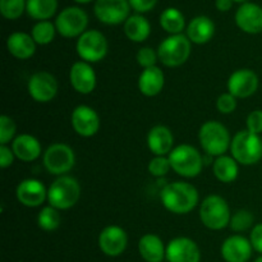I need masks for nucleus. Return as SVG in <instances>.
Returning a JSON list of instances; mask_svg holds the SVG:
<instances>
[{"instance_id": "1", "label": "nucleus", "mask_w": 262, "mask_h": 262, "mask_svg": "<svg viewBox=\"0 0 262 262\" xmlns=\"http://www.w3.org/2000/svg\"><path fill=\"white\" fill-rule=\"evenodd\" d=\"M160 199L168 211L178 215L188 214L199 204V191L191 183L174 182L164 187Z\"/></svg>"}, {"instance_id": "2", "label": "nucleus", "mask_w": 262, "mask_h": 262, "mask_svg": "<svg viewBox=\"0 0 262 262\" xmlns=\"http://www.w3.org/2000/svg\"><path fill=\"white\" fill-rule=\"evenodd\" d=\"M81 186L73 177L60 176L48 189V201L50 206L58 210H68L78 202Z\"/></svg>"}, {"instance_id": "3", "label": "nucleus", "mask_w": 262, "mask_h": 262, "mask_svg": "<svg viewBox=\"0 0 262 262\" xmlns=\"http://www.w3.org/2000/svg\"><path fill=\"white\" fill-rule=\"evenodd\" d=\"M230 151L235 161L242 165H253L262 159V140L250 130H241L230 142Z\"/></svg>"}, {"instance_id": "4", "label": "nucleus", "mask_w": 262, "mask_h": 262, "mask_svg": "<svg viewBox=\"0 0 262 262\" xmlns=\"http://www.w3.org/2000/svg\"><path fill=\"white\" fill-rule=\"evenodd\" d=\"M171 169L184 178H194L204 166V158L191 145H179L169 154Z\"/></svg>"}, {"instance_id": "5", "label": "nucleus", "mask_w": 262, "mask_h": 262, "mask_svg": "<svg viewBox=\"0 0 262 262\" xmlns=\"http://www.w3.org/2000/svg\"><path fill=\"white\" fill-rule=\"evenodd\" d=\"M200 143L206 154L211 156H222L230 147V136L224 124L209 120L201 125L199 133Z\"/></svg>"}, {"instance_id": "6", "label": "nucleus", "mask_w": 262, "mask_h": 262, "mask_svg": "<svg viewBox=\"0 0 262 262\" xmlns=\"http://www.w3.org/2000/svg\"><path fill=\"white\" fill-rule=\"evenodd\" d=\"M202 224L211 230L224 229L230 223V209L228 202L217 194H211L202 201L200 207Z\"/></svg>"}, {"instance_id": "7", "label": "nucleus", "mask_w": 262, "mask_h": 262, "mask_svg": "<svg viewBox=\"0 0 262 262\" xmlns=\"http://www.w3.org/2000/svg\"><path fill=\"white\" fill-rule=\"evenodd\" d=\"M191 54V41L184 35H171L158 49L159 60L166 67H179L186 63Z\"/></svg>"}, {"instance_id": "8", "label": "nucleus", "mask_w": 262, "mask_h": 262, "mask_svg": "<svg viewBox=\"0 0 262 262\" xmlns=\"http://www.w3.org/2000/svg\"><path fill=\"white\" fill-rule=\"evenodd\" d=\"M77 53L83 61L97 63L102 60L107 53L106 38L96 30L86 31L77 41Z\"/></svg>"}, {"instance_id": "9", "label": "nucleus", "mask_w": 262, "mask_h": 262, "mask_svg": "<svg viewBox=\"0 0 262 262\" xmlns=\"http://www.w3.org/2000/svg\"><path fill=\"white\" fill-rule=\"evenodd\" d=\"M76 156L73 150L66 143H54L49 146L43 154V165L46 170L54 176L68 173L74 165Z\"/></svg>"}, {"instance_id": "10", "label": "nucleus", "mask_w": 262, "mask_h": 262, "mask_svg": "<svg viewBox=\"0 0 262 262\" xmlns=\"http://www.w3.org/2000/svg\"><path fill=\"white\" fill-rule=\"evenodd\" d=\"M89 22L87 14L77 7H71L64 9L58 15L55 27L58 32L64 37H76L86 32V26Z\"/></svg>"}, {"instance_id": "11", "label": "nucleus", "mask_w": 262, "mask_h": 262, "mask_svg": "<svg viewBox=\"0 0 262 262\" xmlns=\"http://www.w3.org/2000/svg\"><path fill=\"white\" fill-rule=\"evenodd\" d=\"M28 94L35 101L49 102L55 97L58 92V82L55 77L49 72H37L28 79Z\"/></svg>"}, {"instance_id": "12", "label": "nucleus", "mask_w": 262, "mask_h": 262, "mask_svg": "<svg viewBox=\"0 0 262 262\" xmlns=\"http://www.w3.org/2000/svg\"><path fill=\"white\" fill-rule=\"evenodd\" d=\"M257 87L258 77L251 69H238L228 79V91L237 99L252 96Z\"/></svg>"}, {"instance_id": "13", "label": "nucleus", "mask_w": 262, "mask_h": 262, "mask_svg": "<svg viewBox=\"0 0 262 262\" xmlns=\"http://www.w3.org/2000/svg\"><path fill=\"white\" fill-rule=\"evenodd\" d=\"M128 0H97L95 4V14L106 25H118L129 14Z\"/></svg>"}, {"instance_id": "14", "label": "nucleus", "mask_w": 262, "mask_h": 262, "mask_svg": "<svg viewBox=\"0 0 262 262\" xmlns=\"http://www.w3.org/2000/svg\"><path fill=\"white\" fill-rule=\"evenodd\" d=\"M72 127L82 137H92L99 132L100 118L92 107L79 105L72 113Z\"/></svg>"}, {"instance_id": "15", "label": "nucleus", "mask_w": 262, "mask_h": 262, "mask_svg": "<svg viewBox=\"0 0 262 262\" xmlns=\"http://www.w3.org/2000/svg\"><path fill=\"white\" fill-rule=\"evenodd\" d=\"M128 245L127 233L118 225H109L99 235V247L106 256H119Z\"/></svg>"}, {"instance_id": "16", "label": "nucleus", "mask_w": 262, "mask_h": 262, "mask_svg": "<svg viewBox=\"0 0 262 262\" xmlns=\"http://www.w3.org/2000/svg\"><path fill=\"white\" fill-rule=\"evenodd\" d=\"M165 257L169 262H200L201 253L193 241L179 237L169 242Z\"/></svg>"}, {"instance_id": "17", "label": "nucleus", "mask_w": 262, "mask_h": 262, "mask_svg": "<svg viewBox=\"0 0 262 262\" xmlns=\"http://www.w3.org/2000/svg\"><path fill=\"white\" fill-rule=\"evenodd\" d=\"M69 81L78 94L87 95L96 87V74L87 61H77L69 72Z\"/></svg>"}, {"instance_id": "18", "label": "nucleus", "mask_w": 262, "mask_h": 262, "mask_svg": "<svg viewBox=\"0 0 262 262\" xmlns=\"http://www.w3.org/2000/svg\"><path fill=\"white\" fill-rule=\"evenodd\" d=\"M15 196L23 206L37 207L48 199V191L37 179H25L18 184Z\"/></svg>"}, {"instance_id": "19", "label": "nucleus", "mask_w": 262, "mask_h": 262, "mask_svg": "<svg viewBox=\"0 0 262 262\" xmlns=\"http://www.w3.org/2000/svg\"><path fill=\"white\" fill-rule=\"evenodd\" d=\"M251 241L242 235H233L224 241L222 256L227 262H247L252 255Z\"/></svg>"}, {"instance_id": "20", "label": "nucleus", "mask_w": 262, "mask_h": 262, "mask_svg": "<svg viewBox=\"0 0 262 262\" xmlns=\"http://www.w3.org/2000/svg\"><path fill=\"white\" fill-rule=\"evenodd\" d=\"M235 22L247 33L262 32V8L253 3H246L237 10Z\"/></svg>"}, {"instance_id": "21", "label": "nucleus", "mask_w": 262, "mask_h": 262, "mask_svg": "<svg viewBox=\"0 0 262 262\" xmlns=\"http://www.w3.org/2000/svg\"><path fill=\"white\" fill-rule=\"evenodd\" d=\"M147 145L151 152L156 156H165L170 154L174 145V136L165 125H156L151 128L147 135Z\"/></svg>"}, {"instance_id": "22", "label": "nucleus", "mask_w": 262, "mask_h": 262, "mask_svg": "<svg viewBox=\"0 0 262 262\" xmlns=\"http://www.w3.org/2000/svg\"><path fill=\"white\" fill-rule=\"evenodd\" d=\"M164 83H165V77H164L163 71L156 66L143 69L140 78H138V89H140L141 94L148 97L160 94Z\"/></svg>"}, {"instance_id": "23", "label": "nucleus", "mask_w": 262, "mask_h": 262, "mask_svg": "<svg viewBox=\"0 0 262 262\" xmlns=\"http://www.w3.org/2000/svg\"><path fill=\"white\" fill-rule=\"evenodd\" d=\"M8 51L17 59L31 58L35 54L36 42L32 36L25 32H14L7 40Z\"/></svg>"}, {"instance_id": "24", "label": "nucleus", "mask_w": 262, "mask_h": 262, "mask_svg": "<svg viewBox=\"0 0 262 262\" xmlns=\"http://www.w3.org/2000/svg\"><path fill=\"white\" fill-rule=\"evenodd\" d=\"M12 150L15 158L22 161H33L41 155V145L37 138L31 135H20L13 141Z\"/></svg>"}, {"instance_id": "25", "label": "nucleus", "mask_w": 262, "mask_h": 262, "mask_svg": "<svg viewBox=\"0 0 262 262\" xmlns=\"http://www.w3.org/2000/svg\"><path fill=\"white\" fill-rule=\"evenodd\" d=\"M215 26L210 18L205 17V15H200V17L193 18L191 23L187 28V37L189 41L194 43H206L210 41L214 36Z\"/></svg>"}, {"instance_id": "26", "label": "nucleus", "mask_w": 262, "mask_h": 262, "mask_svg": "<svg viewBox=\"0 0 262 262\" xmlns=\"http://www.w3.org/2000/svg\"><path fill=\"white\" fill-rule=\"evenodd\" d=\"M138 251L142 258L147 262H161L166 255L163 241L155 234H146L138 242Z\"/></svg>"}, {"instance_id": "27", "label": "nucleus", "mask_w": 262, "mask_h": 262, "mask_svg": "<svg viewBox=\"0 0 262 262\" xmlns=\"http://www.w3.org/2000/svg\"><path fill=\"white\" fill-rule=\"evenodd\" d=\"M214 176L223 183H230L238 177V163L233 156L222 155L212 165Z\"/></svg>"}, {"instance_id": "28", "label": "nucleus", "mask_w": 262, "mask_h": 262, "mask_svg": "<svg viewBox=\"0 0 262 262\" xmlns=\"http://www.w3.org/2000/svg\"><path fill=\"white\" fill-rule=\"evenodd\" d=\"M124 32L129 40L142 42L150 35V23L141 15H132L125 20Z\"/></svg>"}, {"instance_id": "29", "label": "nucleus", "mask_w": 262, "mask_h": 262, "mask_svg": "<svg viewBox=\"0 0 262 262\" xmlns=\"http://www.w3.org/2000/svg\"><path fill=\"white\" fill-rule=\"evenodd\" d=\"M58 3L56 0H27L26 9L35 19H48L55 13Z\"/></svg>"}, {"instance_id": "30", "label": "nucleus", "mask_w": 262, "mask_h": 262, "mask_svg": "<svg viewBox=\"0 0 262 262\" xmlns=\"http://www.w3.org/2000/svg\"><path fill=\"white\" fill-rule=\"evenodd\" d=\"M160 25L168 32L179 35L184 28V17L176 8H168L161 14Z\"/></svg>"}, {"instance_id": "31", "label": "nucleus", "mask_w": 262, "mask_h": 262, "mask_svg": "<svg viewBox=\"0 0 262 262\" xmlns=\"http://www.w3.org/2000/svg\"><path fill=\"white\" fill-rule=\"evenodd\" d=\"M60 214H59L58 209L53 206H46L38 214L37 224L41 229L51 232V230L58 229L60 225Z\"/></svg>"}, {"instance_id": "32", "label": "nucleus", "mask_w": 262, "mask_h": 262, "mask_svg": "<svg viewBox=\"0 0 262 262\" xmlns=\"http://www.w3.org/2000/svg\"><path fill=\"white\" fill-rule=\"evenodd\" d=\"M55 27L48 20H41L32 28V38L38 45H48L54 40Z\"/></svg>"}, {"instance_id": "33", "label": "nucleus", "mask_w": 262, "mask_h": 262, "mask_svg": "<svg viewBox=\"0 0 262 262\" xmlns=\"http://www.w3.org/2000/svg\"><path fill=\"white\" fill-rule=\"evenodd\" d=\"M253 224V215L252 212L247 211V210H239L232 215L230 217V228L234 232H245V230L250 229Z\"/></svg>"}, {"instance_id": "34", "label": "nucleus", "mask_w": 262, "mask_h": 262, "mask_svg": "<svg viewBox=\"0 0 262 262\" xmlns=\"http://www.w3.org/2000/svg\"><path fill=\"white\" fill-rule=\"evenodd\" d=\"M25 7V0H0L2 14L8 19H15V18L20 17Z\"/></svg>"}, {"instance_id": "35", "label": "nucleus", "mask_w": 262, "mask_h": 262, "mask_svg": "<svg viewBox=\"0 0 262 262\" xmlns=\"http://www.w3.org/2000/svg\"><path fill=\"white\" fill-rule=\"evenodd\" d=\"M170 169V161L166 156H155L148 164V171H150L151 176L156 177V178H161V177L166 176Z\"/></svg>"}, {"instance_id": "36", "label": "nucleus", "mask_w": 262, "mask_h": 262, "mask_svg": "<svg viewBox=\"0 0 262 262\" xmlns=\"http://www.w3.org/2000/svg\"><path fill=\"white\" fill-rule=\"evenodd\" d=\"M15 135V124L7 115L0 117V145H7Z\"/></svg>"}, {"instance_id": "37", "label": "nucleus", "mask_w": 262, "mask_h": 262, "mask_svg": "<svg viewBox=\"0 0 262 262\" xmlns=\"http://www.w3.org/2000/svg\"><path fill=\"white\" fill-rule=\"evenodd\" d=\"M216 107L222 114H232L237 107V97L233 96L230 92L222 94L216 101Z\"/></svg>"}, {"instance_id": "38", "label": "nucleus", "mask_w": 262, "mask_h": 262, "mask_svg": "<svg viewBox=\"0 0 262 262\" xmlns=\"http://www.w3.org/2000/svg\"><path fill=\"white\" fill-rule=\"evenodd\" d=\"M158 54L151 48H142L137 53V63L142 67L143 69L155 67L156 60H158Z\"/></svg>"}, {"instance_id": "39", "label": "nucleus", "mask_w": 262, "mask_h": 262, "mask_svg": "<svg viewBox=\"0 0 262 262\" xmlns=\"http://www.w3.org/2000/svg\"><path fill=\"white\" fill-rule=\"evenodd\" d=\"M247 130L260 136L262 133V110H255L247 117Z\"/></svg>"}, {"instance_id": "40", "label": "nucleus", "mask_w": 262, "mask_h": 262, "mask_svg": "<svg viewBox=\"0 0 262 262\" xmlns=\"http://www.w3.org/2000/svg\"><path fill=\"white\" fill-rule=\"evenodd\" d=\"M14 152L7 145H0V166L2 169H7L14 160Z\"/></svg>"}, {"instance_id": "41", "label": "nucleus", "mask_w": 262, "mask_h": 262, "mask_svg": "<svg viewBox=\"0 0 262 262\" xmlns=\"http://www.w3.org/2000/svg\"><path fill=\"white\" fill-rule=\"evenodd\" d=\"M251 245L257 252L262 253V223L257 224L251 232Z\"/></svg>"}, {"instance_id": "42", "label": "nucleus", "mask_w": 262, "mask_h": 262, "mask_svg": "<svg viewBox=\"0 0 262 262\" xmlns=\"http://www.w3.org/2000/svg\"><path fill=\"white\" fill-rule=\"evenodd\" d=\"M128 2H129L130 7H133V9H136L137 12H147V10L152 9L158 0H128Z\"/></svg>"}, {"instance_id": "43", "label": "nucleus", "mask_w": 262, "mask_h": 262, "mask_svg": "<svg viewBox=\"0 0 262 262\" xmlns=\"http://www.w3.org/2000/svg\"><path fill=\"white\" fill-rule=\"evenodd\" d=\"M232 4H233V0H216L217 9L223 10V12L229 10L230 8H232Z\"/></svg>"}, {"instance_id": "44", "label": "nucleus", "mask_w": 262, "mask_h": 262, "mask_svg": "<svg viewBox=\"0 0 262 262\" xmlns=\"http://www.w3.org/2000/svg\"><path fill=\"white\" fill-rule=\"evenodd\" d=\"M76 2H78V3H87V2H90V0H76Z\"/></svg>"}, {"instance_id": "45", "label": "nucleus", "mask_w": 262, "mask_h": 262, "mask_svg": "<svg viewBox=\"0 0 262 262\" xmlns=\"http://www.w3.org/2000/svg\"><path fill=\"white\" fill-rule=\"evenodd\" d=\"M255 262H262V256H261V257H258L257 260H256Z\"/></svg>"}, {"instance_id": "46", "label": "nucleus", "mask_w": 262, "mask_h": 262, "mask_svg": "<svg viewBox=\"0 0 262 262\" xmlns=\"http://www.w3.org/2000/svg\"><path fill=\"white\" fill-rule=\"evenodd\" d=\"M235 2H243V0H235Z\"/></svg>"}]
</instances>
